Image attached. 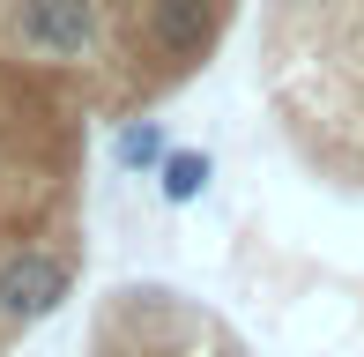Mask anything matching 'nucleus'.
Returning a JSON list of instances; mask_svg holds the SVG:
<instances>
[{"label": "nucleus", "instance_id": "nucleus-1", "mask_svg": "<svg viewBox=\"0 0 364 357\" xmlns=\"http://www.w3.org/2000/svg\"><path fill=\"white\" fill-rule=\"evenodd\" d=\"M75 357H260L230 320L171 283H127L97 305Z\"/></svg>", "mask_w": 364, "mask_h": 357}, {"label": "nucleus", "instance_id": "nucleus-2", "mask_svg": "<svg viewBox=\"0 0 364 357\" xmlns=\"http://www.w3.org/2000/svg\"><path fill=\"white\" fill-rule=\"evenodd\" d=\"M208 186V156L201 149H164V201H193Z\"/></svg>", "mask_w": 364, "mask_h": 357}]
</instances>
